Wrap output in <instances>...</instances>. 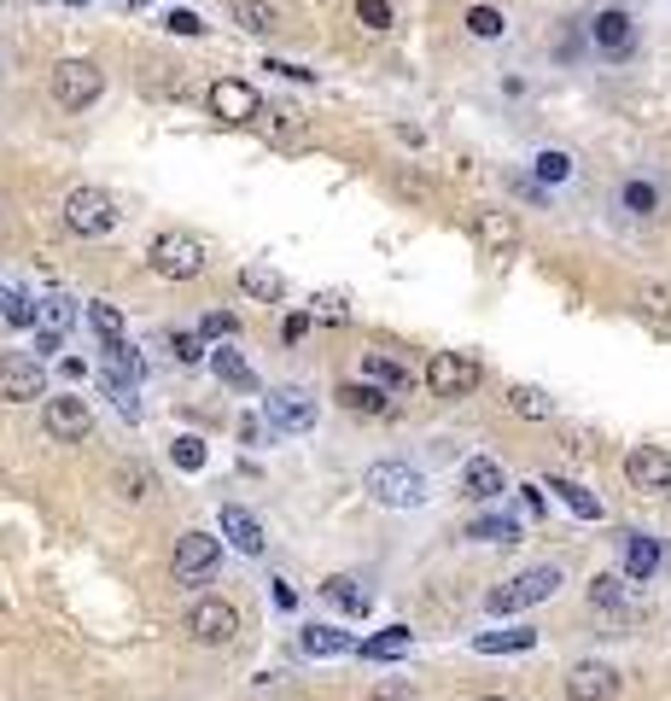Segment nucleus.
Returning <instances> with one entry per match:
<instances>
[{"instance_id":"nucleus-1","label":"nucleus","mask_w":671,"mask_h":701,"mask_svg":"<svg viewBox=\"0 0 671 701\" xmlns=\"http://www.w3.org/2000/svg\"><path fill=\"white\" fill-rule=\"evenodd\" d=\"M362 491L385 509H421L427 503V480L414 473L409 462H374L362 473Z\"/></svg>"},{"instance_id":"nucleus-2","label":"nucleus","mask_w":671,"mask_h":701,"mask_svg":"<svg viewBox=\"0 0 671 701\" xmlns=\"http://www.w3.org/2000/svg\"><path fill=\"white\" fill-rule=\"evenodd\" d=\"M64 229L94 240V234H111L118 229V206H111L106 188H71L64 193Z\"/></svg>"},{"instance_id":"nucleus-3","label":"nucleus","mask_w":671,"mask_h":701,"mask_svg":"<svg viewBox=\"0 0 671 701\" xmlns=\"http://www.w3.org/2000/svg\"><path fill=\"white\" fill-rule=\"evenodd\" d=\"M106 94V71L94 59H59V71H53V100L64 111H88Z\"/></svg>"},{"instance_id":"nucleus-4","label":"nucleus","mask_w":671,"mask_h":701,"mask_svg":"<svg viewBox=\"0 0 671 701\" xmlns=\"http://www.w3.org/2000/svg\"><path fill=\"white\" fill-rule=\"evenodd\" d=\"M554 591H561V568H531V573H520V579L497 584V591L484 597V608H491V614H520V608L543 602V597H554Z\"/></svg>"},{"instance_id":"nucleus-5","label":"nucleus","mask_w":671,"mask_h":701,"mask_svg":"<svg viewBox=\"0 0 671 701\" xmlns=\"http://www.w3.org/2000/svg\"><path fill=\"white\" fill-rule=\"evenodd\" d=\"M147 258H152V269L164 281H193V276H204V246L193 234H158Z\"/></svg>"},{"instance_id":"nucleus-6","label":"nucleus","mask_w":671,"mask_h":701,"mask_svg":"<svg viewBox=\"0 0 671 701\" xmlns=\"http://www.w3.org/2000/svg\"><path fill=\"white\" fill-rule=\"evenodd\" d=\"M188 631H193V643H204V649H228L240 638V608L222 602V597H204V602H193Z\"/></svg>"},{"instance_id":"nucleus-7","label":"nucleus","mask_w":671,"mask_h":701,"mask_svg":"<svg viewBox=\"0 0 671 701\" xmlns=\"http://www.w3.org/2000/svg\"><path fill=\"white\" fill-rule=\"evenodd\" d=\"M41 392H48V369H41V357H30V351L0 357V398L7 403H36Z\"/></svg>"},{"instance_id":"nucleus-8","label":"nucleus","mask_w":671,"mask_h":701,"mask_svg":"<svg viewBox=\"0 0 671 701\" xmlns=\"http://www.w3.org/2000/svg\"><path fill=\"white\" fill-rule=\"evenodd\" d=\"M204 106H211L222 123H251V118H263V94H258L251 82H240V77L211 82V88H204Z\"/></svg>"},{"instance_id":"nucleus-9","label":"nucleus","mask_w":671,"mask_h":701,"mask_svg":"<svg viewBox=\"0 0 671 701\" xmlns=\"http://www.w3.org/2000/svg\"><path fill=\"white\" fill-rule=\"evenodd\" d=\"M473 387H479V363H473V357L438 351L432 363H427V392L432 398H468Z\"/></svg>"},{"instance_id":"nucleus-10","label":"nucleus","mask_w":671,"mask_h":701,"mask_svg":"<svg viewBox=\"0 0 671 701\" xmlns=\"http://www.w3.org/2000/svg\"><path fill=\"white\" fill-rule=\"evenodd\" d=\"M41 427H48V439H59V444H82L94 433V415H88L82 398H48L41 403Z\"/></svg>"},{"instance_id":"nucleus-11","label":"nucleus","mask_w":671,"mask_h":701,"mask_svg":"<svg viewBox=\"0 0 671 701\" xmlns=\"http://www.w3.org/2000/svg\"><path fill=\"white\" fill-rule=\"evenodd\" d=\"M590 41L608 59H631L637 53V24H631V12L624 7H608V12H595L590 18Z\"/></svg>"},{"instance_id":"nucleus-12","label":"nucleus","mask_w":671,"mask_h":701,"mask_svg":"<svg viewBox=\"0 0 671 701\" xmlns=\"http://www.w3.org/2000/svg\"><path fill=\"white\" fill-rule=\"evenodd\" d=\"M624 480L637 491H671V457L660 444H637L631 457H624Z\"/></svg>"},{"instance_id":"nucleus-13","label":"nucleus","mask_w":671,"mask_h":701,"mask_svg":"<svg viewBox=\"0 0 671 701\" xmlns=\"http://www.w3.org/2000/svg\"><path fill=\"white\" fill-rule=\"evenodd\" d=\"M222 555V538L211 532H181L176 538V579H204Z\"/></svg>"},{"instance_id":"nucleus-14","label":"nucleus","mask_w":671,"mask_h":701,"mask_svg":"<svg viewBox=\"0 0 671 701\" xmlns=\"http://www.w3.org/2000/svg\"><path fill=\"white\" fill-rule=\"evenodd\" d=\"M613 690H619V672L608 661H578L567 672V695L572 701H613Z\"/></svg>"},{"instance_id":"nucleus-15","label":"nucleus","mask_w":671,"mask_h":701,"mask_svg":"<svg viewBox=\"0 0 671 701\" xmlns=\"http://www.w3.org/2000/svg\"><path fill=\"white\" fill-rule=\"evenodd\" d=\"M316 421V398L298 392V387H281L269 392V427H287V433H298V427Z\"/></svg>"},{"instance_id":"nucleus-16","label":"nucleus","mask_w":671,"mask_h":701,"mask_svg":"<svg viewBox=\"0 0 671 701\" xmlns=\"http://www.w3.org/2000/svg\"><path fill=\"white\" fill-rule=\"evenodd\" d=\"M473 240L484 246V252H514V246H520V222L514 217H508V211H479L473 217Z\"/></svg>"},{"instance_id":"nucleus-17","label":"nucleus","mask_w":671,"mask_h":701,"mask_svg":"<svg viewBox=\"0 0 671 701\" xmlns=\"http://www.w3.org/2000/svg\"><path fill=\"white\" fill-rule=\"evenodd\" d=\"M461 491H468V497H479V503H491V497H502V491H508V480H502V462H491V457H473L468 468H461Z\"/></svg>"},{"instance_id":"nucleus-18","label":"nucleus","mask_w":671,"mask_h":701,"mask_svg":"<svg viewBox=\"0 0 671 701\" xmlns=\"http://www.w3.org/2000/svg\"><path fill=\"white\" fill-rule=\"evenodd\" d=\"M222 532H228V544H234V550L263 555V527H258V514H246V509L228 503V509H222Z\"/></svg>"},{"instance_id":"nucleus-19","label":"nucleus","mask_w":671,"mask_h":701,"mask_svg":"<svg viewBox=\"0 0 671 701\" xmlns=\"http://www.w3.org/2000/svg\"><path fill=\"white\" fill-rule=\"evenodd\" d=\"M333 398L344 403V410H357V415H385V410H391V398L374 387V380H344Z\"/></svg>"},{"instance_id":"nucleus-20","label":"nucleus","mask_w":671,"mask_h":701,"mask_svg":"<svg viewBox=\"0 0 671 701\" xmlns=\"http://www.w3.org/2000/svg\"><path fill=\"white\" fill-rule=\"evenodd\" d=\"M619 544H624V573H631V579H654V568H660V544H654V538L624 532Z\"/></svg>"},{"instance_id":"nucleus-21","label":"nucleus","mask_w":671,"mask_h":701,"mask_svg":"<svg viewBox=\"0 0 671 701\" xmlns=\"http://www.w3.org/2000/svg\"><path fill=\"white\" fill-rule=\"evenodd\" d=\"M228 18H234L246 36H274V24H281L269 0H228Z\"/></svg>"},{"instance_id":"nucleus-22","label":"nucleus","mask_w":671,"mask_h":701,"mask_svg":"<svg viewBox=\"0 0 671 701\" xmlns=\"http://www.w3.org/2000/svg\"><path fill=\"white\" fill-rule=\"evenodd\" d=\"M362 380H374L380 392H409V387H414V374H409L403 363H391L385 351H374V357L362 363Z\"/></svg>"},{"instance_id":"nucleus-23","label":"nucleus","mask_w":671,"mask_h":701,"mask_svg":"<svg viewBox=\"0 0 671 701\" xmlns=\"http://www.w3.org/2000/svg\"><path fill=\"white\" fill-rule=\"evenodd\" d=\"M508 410H514L520 421H549L554 415V398L543 387H508Z\"/></svg>"},{"instance_id":"nucleus-24","label":"nucleus","mask_w":671,"mask_h":701,"mask_svg":"<svg viewBox=\"0 0 671 701\" xmlns=\"http://www.w3.org/2000/svg\"><path fill=\"white\" fill-rule=\"evenodd\" d=\"M141 88H147L152 100H181V94H188V77H181V64H147Z\"/></svg>"},{"instance_id":"nucleus-25","label":"nucleus","mask_w":671,"mask_h":701,"mask_svg":"<svg viewBox=\"0 0 671 701\" xmlns=\"http://www.w3.org/2000/svg\"><path fill=\"white\" fill-rule=\"evenodd\" d=\"M36 322H41V339H36V346H41V351H53V346H59V333L71 328V304H64V299H48V304L36 310Z\"/></svg>"},{"instance_id":"nucleus-26","label":"nucleus","mask_w":671,"mask_h":701,"mask_svg":"<svg viewBox=\"0 0 671 701\" xmlns=\"http://www.w3.org/2000/svg\"><path fill=\"white\" fill-rule=\"evenodd\" d=\"M240 287L251 292V299H263V304H274V299L287 292V281L274 276V269H263V263H246V269H240Z\"/></svg>"},{"instance_id":"nucleus-27","label":"nucleus","mask_w":671,"mask_h":701,"mask_svg":"<svg viewBox=\"0 0 671 701\" xmlns=\"http://www.w3.org/2000/svg\"><path fill=\"white\" fill-rule=\"evenodd\" d=\"M211 369H217L234 392H258V374H251V363H246L240 351H217V357H211Z\"/></svg>"},{"instance_id":"nucleus-28","label":"nucleus","mask_w":671,"mask_h":701,"mask_svg":"<svg viewBox=\"0 0 671 701\" xmlns=\"http://www.w3.org/2000/svg\"><path fill=\"white\" fill-rule=\"evenodd\" d=\"M398 654H409V625H391L362 643V661H398Z\"/></svg>"},{"instance_id":"nucleus-29","label":"nucleus","mask_w":671,"mask_h":701,"mask_svg":"<svg viewBox=\"0 0 671 701\" xmlns=\"http://www.w3.org/2000/svg\"><path fill=\"white\" fill-rule=\"evenodd\" d=\"M619 206L631 211V217H654L660 211V188L654 182H637V176H631V182L619 188Z\"/></svg>"},{"instance_id":"nucleus-30","label":"nucleus","mask_w":671,"mask_h":701,"mask_svg":"<svg viewBox=\"0 0 671 701\" xmlns=\"http://www.w3.org/2000/svg\"><path fill=\"white\" fill-rule=\"evenodd\" d=\"M468 538H479V544H514L520 538V520H508V514H484L468 527Z\"/></svg>"},{"instance_id":"nucleus-31","label":"nucleus","mask_w":671,"mask_h":701,"mask_svg":"<svg viewBox=\"0 0 671 701\" xmlns=\"http://www.w3.org/2000/svg\"><path fill=\"white\" fill-rule=\"evenodd\" d=\"M88 322H94V333L106 339V351H123L129 339H123V316L111 310V304H88Z\"/></svg>"},{"instance_id":"nucleus-32","label":"nucleus","mask_w":671,"mask_h":701,"mask_svg":"<svg viewBox=\"0 0 671 701\" xmlns=\"http://www.w3.org/2000/svg\"><path fill=\"white\" fill-rule=\"evenodd\" d=\"M549 491H561V503H567L578 520H601V503H595L584 485H572V480H549Z\"/></svg>"},{"instance_id":"nucleus-33","label":"nucleus","mask_w":671,"mask_h":701,"mask_svg":"<svg viewBox=\"0 0 671 701\" xmlns=\"http://www.w3.org/2000/svg\"><path fill=\"white\" fill-rule=\"evenodd\" d=\"M531 643H538V631L520 625V631H484L473 649H479V654H502V649H531Z\"/></svg>"},{"instance_id":"nucleus-34","label":"nucleus","mask_w":671,"mask_h":701,"mask_svg":"<svg viewBox=\"0 0 671 701\" xmlns=\"http://www.w3.org/2000/svg\"><path fill=\"white\" fill-rule=\"evenodd\" d=\"M147 491H152V473H147V462H129V468H118V497H123V503H141Z\"/></svg>"},{"instance_id":"nucleus-35","label":"nucleus","mask_w":671,"mask_h":701,"mask_svg":"<svg viewBox=\"0 0 671 701\" xmlns=\"http://www.w3.org/2000/svg\"><path fill=\"white\" fill-rule=\"evenodd\" d=\"M321 591H328L333 602H344L351 614H368V591H357V579H351V573H333L328 584H321Z\"/></svg>"},{"instance_id":"nucleus-36","label":"nucleus","mask_w":671,"mask_h":701,"mask_svg":"<svg viewBox=\"0 0 671 701\" xmlns=\"http://www.w3.org/2000/svg\"><path fill=\"white\" fill-rule=\"evenodd\" d=\"M304 649L310 654H344V649H357V643L344 638V631H333V625H310L304 631Z\"/></svg>"},{"instance_id":"nucleus-37","label":"nucleus","mask_w":671,"mask_h":701,"mask_svg":"<svg viewBox=\"0 0 671 701\" xmlns=\"http://www.w3.org/2000/svg\"><path fill=\"white\" fill-rule=\"evenodd\" d=\"M502 30H508V24H502V12H497V7H473V12H468V36H479V41H497Z\"/></svg>"},{"instance_id":"nucleus-38","label":"nucleus","mask_w":671,"mask_h":701,"mask_svg":"<svg viewBox=\"0 0 671 701\" xmlns=\"http://www.w3.org/2000/svg\"><path fill=\"white\" fill-rule=\"evenodd\" d=\"M0 316H7V322H18V328H30L36 322V310H30V299H18V292L0 281Z\"/></svg>"},{"instance_id":"nucleus-39","label":"nucleus","mask_w":671,"mask_h":701,"mask_svg":"<svg viewBox=\"0 0 671 701\" xmlns=\"http://www.w3.org/2000/svg\"><path fill=\"white\" fill-rule=\"evenodd\" d=\"M357 24L362 30H391V7H385V0H357Z\"/></svg>"},{"instance_id":"nucleus-40","label":"nucleus","mask_w":671,"mask_h":701,"mask_svg":"<svg viewBox=\"0 0 671 701\" xmlns=\"http://www.w3.org/2000/svg\"><path fill=\"white\" fill-rule=\"evenodd\" d=\"M316 316H321V322H351V299H344V292H321Z\"/></svg>"},{"instance_id":"nucleus-41","label":"nucleus","mask_w":671,"mask_h":701,"mask_svg":"<svg viewBox=\"0 0 671 701\" xmlns=\"http://www.w3.org/2000/svg\"><path fill=\"white\" fill-rule=\"evenodd\" d=\"M637 310H648V316H671V287H637Z\"/></svg>"},{"instance_id":"nucleus-42","label":"nucleus","mask_w":671,"mask_h":701,"mask_svg":"<svg viewBox=\"0 0 671 701\" xmlns=\"http://www.w3.org/2000/svg\"><path fill=\"white\" fill-rule=\"evenodd\" d=\"M538 176H543V182H567V176H572V158L567 152H538Z\"/></svg>"},{"instance_id":"nucleus-43","label":"nucleus","mask_w":671,"mask_h":701,"mask_svg":"<svg viewBox=\"0 0 671 701\" xmlns=\"http://www.w3.org/2000/svg\"><path fill=\"white\" fill-rule=\"evenodd\" d=\"M619 597H624V591H619V579H613V573L590 579V602H595V608H619Z\"/></svg>"},{"instance_id":"nucleus-44","label":"nucleus","mask_w":671,"mask_h":701,"mask_svg":"<svg viewBox=\"0 0 671 701\" xmlns=\"http://www.w3.org/2000/svg\"><path fill=\"white\" fill-rule=\"evenodd\" d=\"M368 701H421V695H414L409 678H391V684H374V690H368Z\"/></svg>"},{"instance_id":"nucleus-45","label":"nucleus","mask_w":671,"mask_h":701,"mask_svg":"<svg viewBox=\"0 0 671 701\" xmlns=\"http://www.w3.org/2000/svg\"><path fill=\"white\" fill-rule=\"evenodd\" d=\"M176 462L188 468V473H199L204 468V444L199 439H176Z\"/></svg>"},{"instance_id":"nucleus-46","label":"nucleus","mask_w":671,"mask_h":701,"mask_svg":"<svg viewBox=\"0 0 671 701\" xmlns=\"http://www.w3.org/2000/svg\"><path fill=\"white\" fill-rule=\"evenodd\" d=\"M170 346H176V363H199V357H204V346H199V333H176V339H170Z\"/></svg>"},{"instance_id":"nucleus-47","label":"nucleus","mask_w":671,"mask_h":701,"mask_svg":"<svg viewBox=\"0 0 671 701\" xmlns=\"http://www.w3.org/2000/svg\"><path fill=\"white\" fill-rule=\"evenodd\" d=\"M204 333H217V339L222 333H240V316L234 310H211V316H204Z\"/></svg>"},{"instance_id":"nucleus-48","label":"nucleus","mask_w":671,"mask_h":701,"mask_svg":"<svg viewBox=\"0 0 671 701\" xmlns=\"http://www.w3.org/2000/svg\"><path fill=\"white\" fill-rule=\"evenodd\" d=\"M170 30H176V36H204L199 12H188V7H176V12H170Z\"/></svg>"},{"instance_id":"nucleus-49","label":"nucleus","mask_w":671,"mask_h":701,"mask_svg":"<svg viewBox=\"0 0 671 701\" xmlns=\"http://www.w3.org/2000/svg\"><path fill=\"white\" fill-rule=\"evenodd\" d=\"M269 118H274V129H281V134H287V141H292V134H298V111H287V106H274V111H269Z\"/></svg>"},{"instance_id":"nucleus-50","label":"nucleus","mask_w":671,"mask_h":701,"mask_svg":"<svg viewBox=\"0 0 671 701\" xmlns=\"http://www.w3.org/2000/svg\"><path fill=\"white\" fill-rule=\"evenodd\" d=\"M479 701H502V695H479Z\"/></svg>"},{"instance_id":"nucleus-51","label":"nucleus","mask_w":671,"mask_h":701,"mask_svg":"<svg viewBox=\"0 0 671 701\" xmlns=\"http://www.w3.org/2000/svg\"><path fill=\"white\" fill-rule=\"evenodd\" d=\"M134 7H147V0H134Z\"/></svg>"},{"instance_id":"nucleus-52","label":"nucleus","mask_w":671,"mask_h":701,"mask_svg":"<svg viewBox=\"0 0 671 701\" xmlns=\"http://www.w3.org/2000/svg\"><path fill=\"white\" fill-rule=\"evenodd\" d=\"M292 701H298V695H292Z\"/></svg>"}]
</instances>
